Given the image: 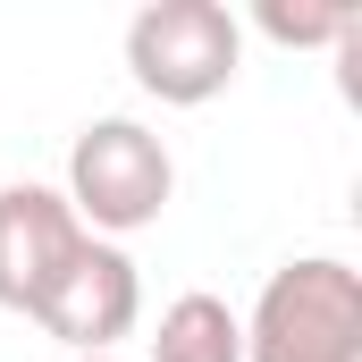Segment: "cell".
<instances>
[{
  "label": "cell",
  "mask_w": 362,
  "mask_h": 362,
  "mask_svg": "<svg viewBox=\"0 0 362 362\" xmlns=\"http://www.w3.org/2000/svg\"><path fill=\"white\" fill-rule=\"evenodd\" d=\"M152 362H245V320L219 295H177L152 329Z\"/></svg>",
  "instance_id": "obj_6"
},
{
  "label": "cell",
  "mask_w": 362,
  "mask_h": 362,
  "mask_svg": "<svg viewBox=\"0 0 362 362\" xmlns=\"http://www.w3.org/2000/svg\"><path fill=\"white\" fill-rule=\"evenodd\" d=\"M270 42H286V51H346L362 34V8L354 0H329V8H286V0H262V17H253Z\"/></svg>",
  "instance_id": "obj_7"
},
{
  "label": "cell",
  "mask_w": 362,
  "mask_h": 362,
  "mask_svg": "<svg viewBox=\"0 0 362 362\" xmlns=\"http://www.w3.org/2000/svg\"><path fill=\"white\" fill-rule=\"evenodd\" d=\"M85 362H118V354H85Z\"/></svg>",
  "instance_id": "obj_8"
},
{
  "label": "cell",
  "mask_w": 362,
  "mask_h": 362,
  "mask_svg": "<svg viewBox=\"0 0 362 362\" xmlns=\"http://www.w3.org/2000/svg\"><path fill=\"white\" fill-rule=\"evenodd\" d=\"M34 320H42L76 362L85 354H118V337H135V320H144V278L127 262V245L85 236L76 262L51 278V295L34 303Z\"/></svg>",
  "instance_id": "obj_4"
},
{
  "label": "cell",
  "mask_w": 362,
  "mask_h": 362,
  "mask_svg": "<svg viewBox=\"0 0 362 362\" xmlns=\"http://www.w3.org/2000/svg\"><path fill=\"white\" fill-rule=\"evenodd\" d=\"M85 228L59 185H0V312H25L51 295V278L76 262Z\"/></svg>",
  "instance_id": "obj_5"
},
{
  "label": "cell",
  "mask_w": 362,
  "mask_h": 362,
  "mask_svg": "<svg viewBox=\"0 0 362 362\" xmlns=\"http://www.w3.org/2000/svg\"><path fill=\"white\" fill-rule=\"evenodd\" d=\"M245 362H362V270L337 253L278 262L245 320Z\"/></svg>",
  "instance_id": "obj_1"
},
{
  "label": "cell",
  "mask_w": 362,
  "mask_h": 362,
  "mask_svg": "<svg viewBox=\"0 0 362 362\" xmlns=\"http://www.w3.org/2000/svg\"><path fill=\"white\" fill-rule=\"evenodd\" d=\"M236 68H245V25L219 0H152L127 17V76L169 110H202L211 93L236 85Z\"/></svg>",
  "instance_id": "obj_3"
},
{
  "label": "cell",
  "mask_w": 362,
  "mask_h": 362,
  "mask_svg": "<svg viewBox=\"0 0 362 362\" xmlns=\"http://www.w3.org/2000/svg\"><path fill=\"white\" fill-rule=\"evenodd\" d=\"M177 194V169H169V144L135 118H93L85 135L68 144V211L76 228L118 245L135 228H152Z\"/></svg>",
  "instance_id": "obj_2"
}]
</instances>
